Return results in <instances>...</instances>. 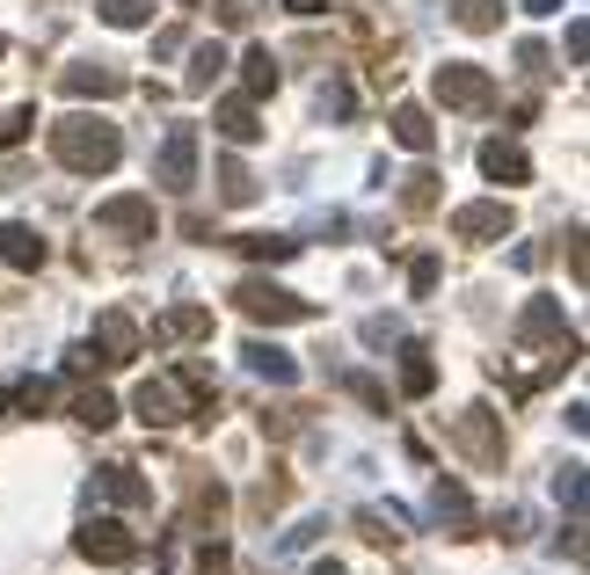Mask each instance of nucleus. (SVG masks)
Here are the masks:
<instances>
[{
  "label": "nucleus",
  "mask_w": 590,
  "mask_h": 575,
  "mask_svg": "<svg viewBox=\"0 0 590 575\" xmlns=\"http://www.w3.org/2000/svg\"><path fill=\"white\" fill-rule=\"evenodd\" d=\"M132 408H139L146 430H168V422H183V416H205L211 422V379H205V365H183V372H168V379H146Z\"/></svg>",
  "instance_id": "1"
},
{
  "label": "nucleus",
  "mask_w": 590,
  "mask_h": 575,
  "mask_svg": "<svg viewBox=\"0 0 590 575\" xmlns=\"http://www.w3.org/2000/svg\"><path fill=\"white\" fill-rule=\"evenodd\" d=\"M52 154H59V168H73V175H110L124 139H117V124H103V117H59Z\"/></svg>",
  "instance_id": "2"
},
{
  "label": "nucleus",
  "mask_w": 590,
  "mask_h": 575,
  "mask_svg": "<svg viewBox=\"0 0 590 575\" xmlns=\"http://www.w3.org/2000/svg\"><path fill=\"white\" fill-rule=\"evenodd\" d=\"M234 306H241L248 321H270V328H292V321L313 314L299 292H284V284H270V278H241L234 284Z\"/></svg>",
  "instance_id": "3"
},
{
  "label": "nucleus",
  "mask_w": 590,
  "mask_h": 575,
  "mask_svg": "<svg viewBox=\"0 0 590 575\" xmlns=\"http://www.w3.org/2000/svg\"><path fill=\"white\" fill-rule=\"evenodd\" d=\"M73 554L95 561V568H124V561H139V540H132L117 518H87L81 532H73Z\"/></svg>",
  "instance_id": "4"
},
{
  "label": "nucleus",
  "mask_w": 590,
  "mask_h": 575,
  "mask_svg": "<svg viewBox=\"0 0 590 575\" xmlns=\"http://www.w3.org/2000/svg\"><path fill=\"white\" fill-rule=\"evenodd\" d=\"M431 87H437L445 109H488L496 103V81H488L482 66H467V59H445V66L431 73Z\"/></svg>",
  "instance_id": "5"
},
{
  "label": "nucleus",
  "mask_w": 590,
  "mask_h": 575,
  "mask_svg": "<svg viewBox=\"0 0 590 575\" xmlns=\"http://www.w3.org/2000/svg\"><path fill=\"white\" fill-rule=\"evenodd\" d=\"M518 335H525V343H547V349H555V365H576V349H583V343H576V328L561 321L555 299H532V306L518 314Z\"/></svg>",
  "instance_id": "6"
},
{
  "label": "nucleus",
  "mask_w": 590,
  "mask_h": 575,
  "mask_svg": "<svg viewBox=\"0 0 590 575\" xmlns=\"http://www.w3.org/2000/svg\"><path fill=\"white\" fill-rule=\"evenodd\" d=\"M139 357V321L124 314V306H110L103 321H95V343H87V365H132Z\"/></svg>",
  "instance_id": "7"
},
{
  "label": "nucleus",
  "mask_w": 590,
  "mask_h": 575,
  "mask_svg": "<svg viewBox=\"0 0 590 575\" xmlns=\"http://www.w3.org/2000/svg\"><path fill=\"white\" fill-rule=\"evenodd\" d=\"M452 445H459L474 467H504V422L488 416V408H467V416L452 422Z\"/></svg>",
  "instance_id": "8"
},
{
  "label": "nucleus",
  "mask_w": 590,
  "mask_h": 575,
  "mask_svg": "<svg viewBox=\"0 0 590 575\" xmlns=\"http://www.w3.org/2000/svg\"><path fill=\"white\" fill-rule=\"evenodd\" d=\"M95 233L154 241V197H103V205H95Z\"/></svg>",
  "instance_id": "9"
},
{
  "label": "nucleus",
  "mask_w": 590,
  "mask_h": 575,
  "mask_svg": "<svg viewBox=\"0 0 590 575\" xmlns=\"http://www.w3.org/2000/svg\"><path fill=\"white\" fill-rule=\"evenodd\" d=\"M154 182H161V190H190V182H197V132H190V124H175L168 139H161Z\"/></svg>",
  "instance_id": "10"
},
{
  "label": "nucleus",
  "mask_w": 590,
  "mask_h": 575,
  "mask_svg": "<svg viewBox=\"0 0 590 575\" xmlns=\"http://www.w3.org/2000/svg\"><path fill=\"white\" fill-rule=\"evenodd\" d=\"M452 233H459V241H504V233H510V205H504V197H474V205L452 211Z\"/></svg>",
  "instance_id": "11"
},
{
  "label": "nucleus",
  "mask_w": 590,
  "mask_h": 575,
  "mask_svg": "<svg viewBox=\"0 0 590 575\" xmlns=\"http://www.w3.org/2000/svg\"><path fill=\"white\" fill-rule=\"evenodd\" d=\"M44 255H52V248H44L37 227H22V219L0 227V262H8V270H44Z\"/></svg>",
  "instance_id": "12"
},
{
  "label": "nucleus",
  "mask_w": 590,
  "mask_h": 575,
  "mask_svg": "<svg viewBox=\"0 0 590 575\" xmlns=\"http://www.w3.org/2000/svg\"><path fill=\"white\" fill-rule=\"evenodd\" d=\"M87 495H103V503H124V510H139V503H154V489H146L132 467H103L95 481H87Z\"/></svg>",
  "instance_id": "13"
},
{
  "label": "nucleus",
  "mask_w": 590,
  "mask_h": 575,
  "mask_svg": "<svg viewBox=\"0 0 590 575\" xmlns=\"http://www.w3.org/2000/svg\"><path fill=\"white\" fill-rule=\"evenodd\" d=\"M386 132H394V146H408V154H431V146H437V124H431L423 103H401L394 117H386Z\"/></svg>",
  "instance_id": "14"
},
{
  "label": "nucleus",
  "mask_w": 590,
  "mask_h": 575,
  "mask_svg": "<svg viewBox=\"0 0 590 575\" xmlns=\"http://www.w3.org/2000/svg\"><path fill=\"white\" fill-rule=\"evenodd\" d=\"M482 175L488 182H532V160H525L518 139H488L482 146Z\"/></svg>",
  "instance_id": "15"
},
{
  "label": "nucleus",
  "mask_w": 590,
  "mask_h": 575,
  "mask_svg": "<svg viewBox=\"0 0 590 575\" xmlns=\"http://www.w3.org/2000/svg\"><path fill=\"white\" fill-rule=\"evenodd\" d=\"M431 518H437V524H452V532H474V495L459 489V481H445V473H437V489H431Z\"/></svg>",
  "instance_id": "16"
},
{
  "label": "nucleus",
  "mask_w": 590,
  "mask_h": 575,
  "mask_svg": "<svg viewBox=\"0 0 590 575\" xmlns=\"http://www.w3.org/2000/svg\"><path fill=\"white\" fill-rule=\"evenodd\" d=\"M66 95H95V103H110V95H124V73L117 66H103V59H95V66H66Z\"/></svg>",
  "instance_id": "17"
},
{
  "label": "nucleus",
  "mask_w": 590,
  "mask_h": 575,
  "mask_svg": "<svg viewBox=\"0 0 590 575\" xmlns=\"http://www.w3.org/2000/svg\"><path fill=\"white\" fill-rule=\"evenodd\" d=\"M197 335H211V306H168L154 321V343H197Z\"/></svg>",
  "instance_id": "18"
},
{
  "label": "nucleus",
  "mask_w": 590,
  "mask_h": 575,
  "mask_svg": "<svg viewBox=\"0 0 590 575\" xmlns=\"http://www.w3.org/2000/svg\"><path fill=\"white\" fill-rule=\"evenodd\" d=\"M241 357H248V372H256V379H270V386H292V379H299L292 349H278V343H248Z\"/></svg>",
  "instance_id": "19"
},
{
  "label": "nucleus",
  "mask_w": 590,
  "mask_h": 575,
  "mask_svg": "<svg viewBox=\"0 0 590 575\" xmlns=\"http://www.w3.org/2000/svg\"><path fill=\"white\" fill-rule=\"evenodd\" d=\"M431 386H437V357L423 343H401V394H416V401H423Z\"/></svg>",
  "instance_id": "20"
},
{
  "label": "nucleus",
  "mask_w": 590,
  "mask_h": 575,
  "mask_svg": "<svg viewBox=\"0 0 590 575\" xmlns=\"http://www.w3.org/2000/svg\"><path fill=\"white\" fill-rule=\"evenodd\" d=\"M211 124H219V139H234V146H248V139L262 132V124H256V103H248V95L219 103V117H211Z\"/></svg>",
  "instance_id": "21"
},
{
  "label": "nucleus",
  "mask_w": 590,
  "mask_h": 575,
  "mask_svg": "<svg viewBox=\"0 0 590 575\" xmlns=\"http://www.w3.org/2000/svg\"><path fill=\"white\" fill-rule=\"evenodd\" d=\"M241 87H248V103H256V95H270V87H278V52H270V44H256V52L241 59Z\"/></svg>",
  "instance_id": "22"
},
{
  "label": "nucleus",
  "mask_w": 590,
  "mask_h": 575,
  "mask_svg": "<svg viewBox=\"0 0 590 575\" xmlns=\"http://www.w3.org/2000/svg\"><path fill=\"white\" fill-rule=\"evenodd\" d=\"M95 15H103L110 30H146V22H154V0H95Z\"/></svg>",
  "instance_id": "23"
},
{
  "label": "nucleus",
  "mask_w": 590,
  "mask_h": 575,
  "mask_svg": "<svg viewBox=\"0 0 590 575\" xmlns=\"http://www.w3.org/2000/svg\"><path fill=\"white\" fill-rule=\"evenodd\" d=\"M241 255L248 262H292L299 241H292V233H241Z\"/></svg>",
  "instance_id": "24"
},
{
  "label": "nucleus",
  "mask_w": 590,
  "mask_h": 575,
  "mask_svg": "<svg viewBox=\"0 0 590 575\" xmlns=\"http://www.w3.org/2000/svg\"><path fill=\"white\" fill-rule=\"evenodd\" d=\"M219 205H256V175H248L234 154L219 160Z\"/></svg>",
  "instance_id": "25"
},
{
  "label": "nucleus",
  "mask_w": 590,
  "mask_h": 575,
  "mask_svg": "<svg viewBox=\"0 0 590 575\" xmlns=\"http://www.w3.org/2000/svg\"><path fill=\"white\" fill-rule=\"evenodd\" d=\"M219 73H226V44H197V52H190V81H183V87H190V95H205Z\"/></svg>",
  "instance_id": "26"
},
{
  "label": "nucleus",
  "mask_w": 590,
  "mask_h": 575,
  "mask_svg": "<svg viewBox=\"0 0 590 575\" xmlns=\"http://www.w3.org/2000/svg\"><path fill=\"white\" fill-rule=\"evenodd\" d=\"M452 22H459V30H496V22H504V0H452Z\"/></svg>",
  "instance_id": "27"
},
{
  "label": "nucleus",
  "mask_w": 590,
  "mask_h": 575,
  "mask_svg": "<svg viewBox=\"0 0 590 575\" xmlns=\"http://www.w3.org/2000/svg\"><path fill=\"white\" fill-rule=\"evenodd\" d=\"M73 416H81V422H87V430H110V422H117V401H110L103 386H87L81 401H73Z\"/></svg>",
  "instance_id": "28"
},
{
  "label": "nucleus",
  "mask_w": 590,
  "mask_h": 575,
  "mask_svg": "<svg viewBox=\"0 0 590 575\" xmlns=\"http://www.w3.org/2000/svg\"><path fill=\"white\" fill-rule=\"evenodd\" d=\"M401 205H408V211H431V205H437V175H431V168L401 175Z\"/></svg>",
  "instance_id": "29"
},
{
  "label": "nucleus",
  "mask_w": 590,
  "mask_h": 575,
  "mask_svg": "<svg viewBox=\"0 0 590 575\" xmlns=\"http://www.w3.org/2000/svg\"><path fill=\"white\" fill-rule=\"evenodd\" d=\"M358 532L380 540V546H394L401 540V510H358Z\"/></svg>",
  "instance_id": "30"
},
{
  "label": "nucleus",
  "mask_w": 590,
  "mask_h": 575,
  "mask_svg": "<svg viewBox=\"0 0 590 575\" xmlns=\"http://www.w3.org/2000/svg\"><path fill=\"white\" fill-rule=\"evenodd\" d=\"M555 503L569 510V518H576V510H583V467H576V459H569V467L555 473Z\"/></svg>",
  "instance_id": "31"
},
{
  "label": "nucleus",
  "mask_w": 590,
  "mask_h": 575,
  "mask_svg": "<svg viewBox=\"0 0 590 575\" xmlns=\"http://www.w3.org/2000/svg\"><path fill=\"white\" fill-rule=\"evenodd\" d=\"M30 124H37V109H0V154L30 139Z\"/></svg>",
  "instance_id": "32"
},
{
  "label": "nucleus",
  "mask_w": 590,
  "mask_h": 575,
  "mask_svg": "<svg viewBox=\"0 0 590 575\" xmlns=\"http://www.w3.org/2000/svg\"><path fill=\"white\" fill-rule=\"evenodd\" d=\"M15 401L30 408V416H44V408L59 401V386H52V379H22V386H15Z\"/></svg>",
  "instance_id": "33"
},
{
  "label": "nucleus",
  "mask_w": 590,
  "mask_h": 575,
  "mask_svg": "<svg viewBox=\"0 0 590 575\" xmlns=\"http://www.w3.org/2000/svg\"><path fill=\"white\" fill-rule=\"evenodd\" d=\"M343 386H350L365 408H380V416H386V386H380V379H365V372H343Z\"/></svg>",
  "instance_id": "34"
},
{
  "label": "nucleus",
  "mask_w": 590,
  "mask_h": 575,
  "mask_svg": "<svg viewBox=\"0 0 590 575\" xmlns=\"http://www.w3.org/2000/svg\"><path fill=\"white\" fill-rule=\"evenodd\" d=\"M197 575H234V554H226L219 540H205L197 546Z\"/></svg>",
  "instance_id": "35"
},
{
  "label": "nucleus",
  "mask_w": 590,
  "mask_h": 575,
  "mask_svg": "<svg viewBox=\"0 0 590 575\" xmlns=\"http://www.w3.org/2000/svg\"><path fill=\"white\" fill-rule=\"evenodd\" d=\"M408 284H416V299L437 292V255H416V270H408Z\"/></svg>",
  "instance_id": "36"
},
{
  "label": "nucleus",
  "mask_w": 590,
  "mask_h": 575,
  "mask_svg": "<svg viewBox=\"0 0 590 575\" xmlns=\"http://www.w3.org/2000/svg\"><path fill=\"white\" fill-rule=\"evenodd\" d=\"M365 343H401V321H386V314H372V321H365Z\"/></svg>",
  "instance_id": "37"
},
{
  "label": "nucleus",
  "mask_w": 590,
  "mask_h": 575,
  "mask_svg": "<svg viewBox=\"0 0 590 575\" xmlns=\"http://www.w3.org/2000/svg\"><path fill=\"white\" fill-rule=\"evenodd\" d=\"M248 15H256V8H248V0H219V30H241Z\"/></svg>",
  "instance_id": "38"
},
{
  "label": "nucleus",
  "mask_w": 590,
  "mask_h": 575,
  "mask_svg": "<svg viewBox=\"0 0 590 575\" xmlns=\"http://www.w3.org/2000/svg\"><path fill=\"white\" fill-rule=\"evenodd\" d=\"M321 109H329V117H350V87H343V81L321 87Z\"/></svg>",
  "instance_id": "39"
},
{
  "label": "nucleus",
  "mask_w": 590,
  "mask_h": 575,
  "mask_svg": "<svg viewBox=\"0 0 590 575\" xmlns=\"http://www.w3.org/2000/svg\"><path fill=\"white\" fill-rule=\"evenodd\" d=\"M525 524H532L525 510H504V518H496V532H504V540H525Z\"/></svg>",
  "instance_id": "40"
},
{
  "label": "nucleus",
  "mask_w": 590,
  "mask_h": 575,
  "mask_svg": "<svg viewBox=\"0 0 590 575\" xmlns=\"http://www.w3.org/2000/svg\"><path fill=\"white\" fill-rule=\"evenodd\" d=\"M518 66L525 73H547V44H518Z\"/></svg>",
  "instance_id": "41"
},
{
  "label": "nucleus",
  "mask_w": 590,
  "mask_h": 575,
  "mask_svg": "<svg viewBox=\"0 0 590 575\" xmlns=\"http://www.w3.org/2000/svg\"><path fill=\"white\" fill-rule=\"evenodd\" d=\"M569 270H576V278H583V270H590V248H583V227L569 233Z\"/></svg>",
  "instance_id": "42"
},
{
  "label": "nucleus",
  "mask_w": 590,
  "mask_h": 575,
  "mask_svg": "<svg viewBox=\"0 0 590 575\" xmlns=\"http://www.w3.org/2000/svg\"><path fill=\"white\" fill-rule=\"evenodd\" d=\"M510 262H518V270H539V262H547V241H525V248H518Z\"/></svg>",
  "instance_id": "43"
},
{
  "label": "nucleus",
  "mask_w": 590,
  "mask_h": 575,
  "mask_svg": "<svg viewBox=\"0 0 590 575\" xmlns=\"http://www.w3.org/2000/svg\"><path fill=\"white\" fill-rule=\"evenodd\" d=\"M292 15H329V0H284Z\"/></svg>",
  "instance_id": "44"
},
{
  "label": "nucleus",
  "mask_w": 590,
  "mask_h": 575,
  "mask_svg": "<svg viewBox=\"0 0 590 575\" xmlns=\"http://www.w3.org/2000/svg\"><path fill=\"white\" fill-rule=\"evenodd\" d=\"M525 15H561V0H525Z\"/></svg>",
  "instance_id": "45"
},
{
  "label": "nucleus",
  "mask_w": 590,
  "mask_h": 575,
  "mask_svg": "<svg viewBox=\"0 0 590 575\" xmlns=\"http://www.w3.org/2000/svg\"><path fill=\"white\" fill-rule=\"evenodd\" d=\"M313 575H343V568H335V561H321V568H313Z\"/></svg>",
  "instance_id": "46"
},
{
  "label": "nucleus",
  "mask_w": 590,
  "mask_h": 575,
  "mask_svg": "<svg viewBox=\"0 0 590 575\" xmlns=\"http://www.w3.org/2000/svg\"><path fill=\"white\" fill-rule=\"evenodd\" d=\"M0 416H8V386H0Z\"/></svg>",
  "instance_id": "47"
},
{
  "label": "nucleus",
  "mask_w": 590,
  "mask_h": 575,
  "mask_svg": "<svg viewBox=\"0 0 590 575\" xmlns=\"http://www.w3.org/2000/svg\"><path fill=\"white\" fill-rule=\"evenodd\" d=\"M0 52H8V36H0Z\"/></svg>",
  "instance_id": "48"
}]
</instances>
